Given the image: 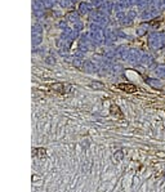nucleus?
I'll use <instances>...</instances> for the list:
<instances>
[{
  "label": "nucleus",
  "mask_w": 165,
  "mask_h": 192,
  "mask_svg": "<svg viewBox=\"0 0 165 192\" xmlns=\"http://www.w3.org/2000/svg\"><path fill=\"white\" fill-rule=\"evenodd\" d=\"M92 88H98V89H102L103 88V84H101V83H93L92 85H90Z\"/></svg>",
  "instance_id": "nucleus-4"
},
{
  "label": "nucleus",
  "mask_w": 165,
  "mask_h": 192,
  "mask_svg": "<svg viewBox=\"0 0 165 192\" xmlns=\"http://www.w3.org/2000/svg\"><path fill=\"white\" fill-rule=\"evenodd\" d=\"M119 89L126 92V93H134L135 90H137L135 85H133V84H120V85H119Z\"/></svg>",
  "instance_id": "nucleus-1"
},
{
  "label": "nucleus",
  "mask_w": 165,
  "mask_h": 192,
  "mask_svg": "<svg viewBox=\"0 0 165 192\" xmlns=\"http://www.w3.org/2000/svg\"><path fill=\"white\" fill-rule=\"evenodd\" d=\"M34 155L35 156H45V148H35Z\"/></svg>",
  "instance_id": "nucleus-3"
},
{
  "label": "nucleus",
  "mask_w": 165,
  "mask_h": 192,
  "mask_svg": "<svg viewBox=\"0 0 165 192\" xmlns=\"http://www.w3.org/2000/svg\"><path fill=\"white\" fill-rule=\"evenodd\" d=\"M110 112H111V115H114L115 118H119V119H123L124 118V115H123V112H121V110L118 107V106H111V108H110Z\"/></svg>",
  "instance_id": "nucleus-2"
}]
</instances>
